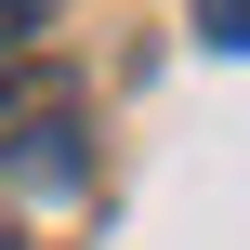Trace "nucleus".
<instances>
[{"label":"nucleus","mask_w":250,"mask_h":250,"mask_svg":"<svg viewBox=\"0 0 250 250\" xmlns=\"http://www.w3.org/2000/svg\"><path fill=\"white\" fill-rule=\"evenodd\" d=\"M79 171H92L79 119H26V145H13V185H40V198H53V185H79Z\"/></svg>","instance_id":"1"},{"label":"nucleus","mask_w":250,"mask_h":250,"mask_svg":"<svg viewBox=\"0 0 250 250\" xmlns=\"http://www.w3.org/2000/svg\"><path fill=\"white\" fill-rule=\"evenodd\" d=\"M198 40L211 53H250V0H198Z\"/></svg>","instance_id":"2"},{"label":"nucleus","mask_w":250,"mask_h":250,"mask_svg":"<svg viewBox=\"0 0 250 250\" xmlns=\"http://www.w3.org/2000/svg\"><path fill=\"white\" fill-rule=\"evenodd\" d=\"M40 26H53V0H0V53H26Z\"/></svg>","instance_id":"3"},{"label":"nucleus","mask_w":250,"mask_h":250,"mask_svg":"<svg viewBox=\"0 0 250 250\" xmlns=\"http://www.w3.org/2000/svg\"><path fill=\"white\" fill-rule=\"evenodd\" d=\"M0 132H13V92H0Z\"/></svg>","instance_id":"4"}]
</instances>
